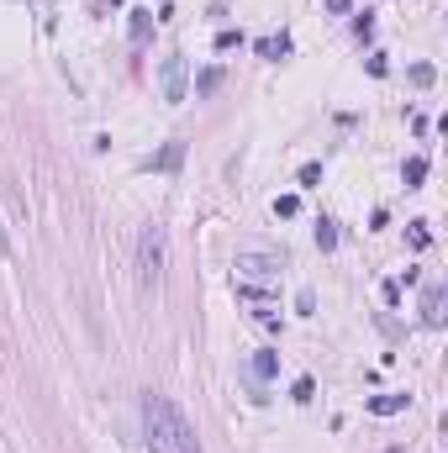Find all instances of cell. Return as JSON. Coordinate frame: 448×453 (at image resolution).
Returning a JSON list of instances; mask_svg holds the SVG:
<instances>
[{"label": "cell", "mask_w": 448, "mask_h": 453, "mask_svg": "<svg viewBox=\"0 0 448 453\" xmlns=\"http://www.w3.org/2000/svg\"><path fill=\"white\" fill-rule=\"evenodd\" d=\"M164 264H169V226L148 222L138 232V279H143V290H153L158 279H164Z\"/></svg>", "instance_id": "6da1fadb"}, {"label": "cell", "mask_w": 448, "mask_h": 453, "mask_svg": "<svg viewBox=\"0 0 448 453\" xmlns=\"http://www.w3.org/2000/svg\"><path fill=\"white\" fill-rule=\"evenodd\" d=\"M143 422H148V453H174V443H169V401L164 395H143Z\"/></svg>", "instance_id": "7a4b0ae2"}, {"label": "cell", "mask_w": 448, "mask_h": 453, "mask_svg": "<svg viewBox=\"0 0 448 453\" xmlns=\"http://www.w3.org/2000/svg\"><path fill=\"white\" fill-rule=\"evenodd\" d=\"M190 95V63L180 58V53H174V58H164V100L169 105H180Z\"/></svg>", "instance_id": "3957f363"}, {"label": "cell", "mask_w": 448, "mask_h": 453, "mask_svg": "<svg viewBox=\"0 0 448 453\" xmlns=\"http://www.w3.org/2000/svg\"><path fill=\"white\" fill-rule=\"evenodd\" d=\"M169 443H174V453H206L200 448V437H195V427L185 422V411L169 401Z\"/></svg>", "instance_id": "277c9868"}, {"label": "cell", "mask_w": 448, "mask_h": 453, "mask_svg": "<svg viewBox=\"0 0 448 453\" xmlns=\"http://www.w3.org/2000/svg\"><path fill=\"white\" fill-rule=\"evenodd\" d=\"M238 269H243V274L269 279V274H280V269H285V259H280V253H238Z\"/></svg>", "instance_id": "5b68a950"}, {"label": "cell", "mask_w": 448, "mask_h": 453, "mask_svg": "<svg viewBox=\"0 0 448 453\" xmlns=\"http://www.w3.org/2000/svg\"><path fill=\"white\" fill-rule=\"evenodd\" d=\"M443 306H448L443 285H432L427 296H422V322H427V327H443Z\"/></svg>", "instance_id": "8992f818"}, {"label": "cell", "mask_w": 448, "mask_h": 453, "mask_svg": "<svg viewBox=\"0 0 448 453\" xmlns=\"http://www.w3.org/2000/svg\"><path fill=\"white\" fill-rule=\"evenodd\" d=\"M406 406H412V395H375L370 401L375 417H396V411H406Z\"/></svg>", "instance_id": "52a82bcc"}, {"label": "cell", "mask_w": 448, "mask_h": 453, "mask_svg": "<svg viewBox=\"0 0 448 453\" xmlns=\"http://www.w3.org/2000/svg\"><path fill=\"white\" fill-rule=\"evenodd\" d=\"M253 375H259V380H275L280 375V353L275 348H259V353H253Z\"/></svg>", "instance_id": "ba28073f"}, {"label": "cell", "mask_w": 448, "mask_h": 453, "mask_svg": "<svg viewBox=\"0 0 448 453\" xmlns=\"http://www.w3.org/2000/svg\"><path fill=\"white\" fill-rule=\"evenodd\" d=\"M401 179H406V190H417V184L427 179V158H422V153L406 158V164H401Z\"/></svg>", "instance_id": "9c48e42d"}, {"label": "cell", "mask_w": 448, "mask_h": 453, "mask_svg": "<svg viewBox=\"0 0 448 453\" xmlns=\"http://www.w3.org/2000/svg\"><path fill=\"white\" fill-rule=\"evenodd\" d=\"M253 48H259V58H285V53H290V37H259V43H253Z\"/></svg>", "instance_id": "30bf717a"}, {"label": "cell", "mask_w": 448, "mask_h": 453, "mask_svg": "<svg viewBox=\"0 0 448 453\" xmlns=\"http://www.w3.org/2000/svg\"><path fill=\"white\" fill-rule=\"evenodd\" d=\"M148 32H153V16H148V11H132V48H143Z\"/></svg>", "instance_id": "8fae6325"}, {"label": "cell", "mask_w": 448, "mask_h": 453, "mask_svg": "<svg viewBox=\"0 0 448 453\" xmlns=\"http://www.w3.org/2000/svg\"><path fill=\"white\" fill-rule=\"evenodd\" d=\"M317 248H322V253H332V248H337V222H327V217L317 222Z\"/></svg>", "instance_id": "7c38bea8"}, {"label": "cell", "mask_w": 448, "mask_h": 453, "mask_svg": "<svg viewBox=\"0 0 448 453\" xmlns=\"http://www.w3.org/2000/svg\"><path fill=\"white\" fill-rule=\"evenodd\" d=\"M233 48H243V32L238 26H222V32H216V53H233Z\"/></svg>", "instance_id": "4fadbf2b"}, {"label": "cell", "mask_w": 448, "mask_h": 453, "mask_svg": "<svg viewBox=\"0 0 448 453\" xmlns=\"http://www.w3.org/2000/svg\"><path fill=\"white\" fill-rule=\"evenodd\" d=\"M180 158H185V142H169V148L158 153L153 164H158V169H180Z\"/></svg>", "instance_id": "5bb4252c"}, {"label": "cell", "mask_w": 448, "mask_h": 453, "mask_svg": "<svg viewBox=\"0 0 448 453\" xmlns=\"http://www.w3.org/2000/svg\"><path fill=\"white\" fill-rule=\"evenodd\" d=\"M216 85H222V69H200V79H195V95H211Z\"/></svg>", "instance_id": "9a60e30c"}, {"label": "cell", "mask_w": 448, "mask_h": 453, "mask_svg": "<svg viewBox=\"0 0 448 453\" xmlns=\"http://www.w3.org/2000/svg\"><path fill=\"white\" fill-rule=\"evenodd\" d=\"M311 395H317V380H311V375H301V380H295V390H290V401H311Z\"/></svg>", "instance_id": "2e32d148"}, {"label": "cell", "mask_w": 448, "mask_h": 453, "mask_svg": "<svg viewBox=\"0 0 448 453\" xmlns=\"http://www.w3.org/2000/svg\"><path fill=\"white\" fill-rule=\"evenodd\" d=\"M295 179H301V190H317V184H322V164H301V175H295Z\"/></svg>", "instance_id": "e0dca14e"}, {"label": "cell", "mask_w": 448, "mask_h": 453, "mask_svg": "<svg viewBox=\"0 0 448 453\" xmlns=\"http://www.w3.org/2000/svg\"><path fill=\"white\" fill-rule=\"evenodd\" d=\"M295 211H301V195H280V201H275V217H285V222H290Z\"/></svg>", "instance_id": "ac0fdd59"}, {"label": "cell", "mask_w": 448, "mask_h": 453, "mask_svg": "<svg viewBox=\"0 0 448 453\" xmlns=\"http://www.w3.org/2000/svg\"><path fill=\"white\" fill-rule=\"evenodd\" d=\"M432 79H438V69H432V63H412V85H432Z\"/></svg>", "instance_id": "d6986e66"}, {"label": "cell", "mask_w": 448, "mask_h": 453, "mask_svg": "<svg viewBox=\"0 0 448 453\" xmlns=\"http://www.w3.org/2000/svg\"><path fill=\"white\" fill-rule=\"evenodd\" d=\"M380 296H385V306H401V279H385V285H380Z\"/></svg>", "instance_id": "ffe728a7"}, {"label": "cell", "mask_w": 448, "mask_h": 453, "mask_svg": "<svg viewBox=\"0 0 448 453\" xmlns=\"http://www.w3.org/2000/svg\"><path fill=\"white\" fill-rule=\"evenodd\" d=\"M354 32H359V43H370V37H375V16H370V11L354 21Z\"/></svg>", "instance_id": "44dd1931"}, {"label": "cell", "mask_w": 448, "mask_h": 453, "mask_svg": "<svg viewBox=\"0 0 448 453\" xmlns=\"http://www.w3.org/2000/svg\"><path fill=\"white\" fill-rule=\"evenodd\" d=\"M370 74H375V79H385V74H390V63H385V53H370Z\"/></svg>", "instance_id": "7402d4cb"}, {"label": "cell", "mask_w": 448, "mask_h": 453, "mask_svg": "<svg viewBox=\"0 0 448 453\" xmlns=\"http://www.w3.org/2000/svg\"><path fill=\"white\" fill-rule=\"evenodd\" d=\"M432 237H427V222H412V248H427Z\"/></svg>", "instance_id": "603a6c76"}, {"label": "cell", "mask_w": 448, "mask_h": 453, "mask_svg": "<svg viewBox=\"0 0 448 453\" xmlns=\"http://www.w3.org/2000/svg\"><path fill=\"white\" fill-rule=\"evenodd\" d=\"M295 311L311 316V311H317V296H311V290H301V296H295Z\"/></svg>", "instance_id": "cb8c5ba5"}, {"label": "cell", "mask_w": 448, "mask_h": 453, "mask_svg": "<svg viewBox=\"0 0 448 453\" xmlns=\"http://www.w3.org/2000/svg\"><path fill=\"white\" fill-rule=\"evenodd\" d=\"M348 6H354V0H327V11H348Z\"/></svg>", "instance_id": "d4e9b609"}, {"label": "cell", "mask_w": 448, "mask_h": 453, "mask_svg": "<svg viewBox=\"0 0 448 453\" xmlns=\"http://www.w3.org/2000/svg\"><path fill=\"white\" fill-rule=\"evenodd\" d=\"M0 253H11V237H6V226H0Z\"/></svg>", "instance_id": "484cf974"}, {"label": "cell", "mask_w": 448, "mask_h": 453, "mask_svg": "<svg viewBox=\"0 0 448 453\" xmlns=\"http://www.w3.org/2000/svg\"><path fill=\"white\" fill-rule=\"evenodd\" d=\"M101 6H121V0H101Z\"/></svg>", "instance_id": "4316f807"}]
</instances>
